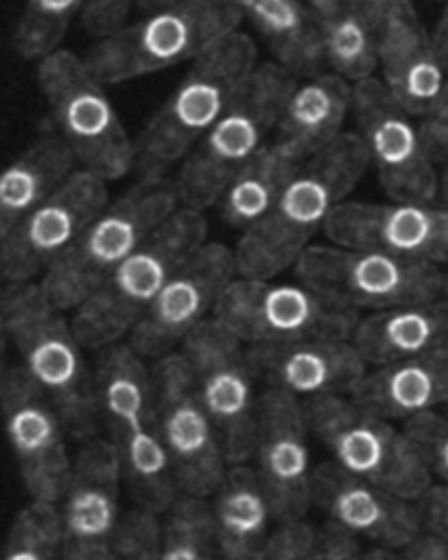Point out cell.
<instances>
[{"label": "cell", "mask_w": 448, "mask_h": 560, "mask_svg": "<svg viewBox=\"0 0 448 560\" xmlns=\"http://www.w3.org/2000/svg\"><path fill=\"white\" fill-rule=\"evenodd\" d=\"M293 74H317L323 52L313 11L304 0H232Z\"/></svg>", "instance_id": "30"}, {"label": "cell", "mask_w": 448, "mask_h": 560, "mask_svg": "<svg viewBox=\"0 0 448 560\" xmlns=\"http://www.w3.org/2000/svg\"><path fill=\"white\" fill-rule=\"evenodd\" d=\"M313 503L319 505L332 525L354 538L376 540L387 549H404L424 532L417 501L358 479L334 462L315 468Z\"/></svg>", "instance_id": "21"}, {"label": "cell", "mask_w": 448, "mask_h": 560, "mask_svg": "<svg viewBox=\"0 0 448 560\" xmlns=\"http://www.w3.org/2000/svg\"><path fill=\"white\" fill-rule=\"evenodd\" d=\"M212 315L243 343L269 346L302 339H352L356 308L306 284L236 276L221 293Z\"/></svg>", "instance_id": "10"}, {"label": "cell", "mask_w": 448, "mask_h": 560, "mask_svg": "<svg viewBox=\"0 0 448 560\" xmlns=\"http://www.w3.org/2000/svg\"><path fill=\"white\" fill-rule=\"evenodd\" d=\"M138 319L140 311L125 302L109 284H103L72 311L70 326L81 348L105 352L122 343Z\"/></svg>", "instance_id": "34"}, {"label": "cell", "mask_w": 448, "mask_h": 560, "mask_svg": "<svg viewBox=\"0 0 448 560\" xmlns=\"http://www.w3.org/2000/svg\"><path fill=\"white\" fill-rule=\"evenodd\" d=\"M350 2L374 26L376 35L385 24H389L402 15L417 13L413 0H350Z\"/></svg>", "instance_id": "43"}, {"label": "cell", "mask_w": 448, "mask_h": 560, "mask_svg": "<svg viewBox=\"0 0 448 560\" xmlns=\"http://www.w3.org/2000/svg\"><path fill=\"white\" fill-rule=\"evenodd\" d=\"M170 2H175V0H140V9H144V11H153V9H160V7H164V4H170Z\"/></svg>", "instance_id": "50"}, {"label": "cell", "mask_w": 448, "mask_h": 560, "mask_svg": "<svg viewBox=\"0 0 448 560\" xmlns=\"http://www.w3.org/2000/svg\"><path fill=\"white\" fill-rule=\"evenodd\" d=\"M37 83L55 131L72 149L79 166L105 182L120 179L135 166V140L85 57L57 48L37 61Z\"/></svg>", "instance_id": "8"}, {"label": "cell", "mask_w": 448, "mask_h": 560, "mask_svg": "<svg viewBox=\"0 0 448 560\" xmlns=\"http://www.w3.org/2000/svg\"><path fill=\"white\" fill-rule=\"evenodd\" d=\"M354 85L337 72H317L295 83L278 120V136L286 151L306 162L343 133L352 114Z\"/></svg>", "instance_id": "26"}, {"label": "cell", "mask_w": 448, "mask_h": 560, "mask_svg": "<svg viewBox=\"0 0 448 560\" xmlns=\"http://www.w3.org/2000/svg\"><path fill=\"white\" fill-rule=\"evenodd\" d=\"M216 534L205 499L181 492L166 510L157 560H214Z\"/></svg>", "instance_id": "33"}, {"label": "cell", "mask_w": 448, "mask_h": 560, "mask_svg": "<svg viewBox=\"0 0 448 560\" xmlns=\"http://www.w3.org/2000/svg\"><path fill=\"white\" fill-rule=\"evenodd\" d=\"M0 418L31 499L59 505L74 464L66 442L68 429L24 368H7L0 374Z\"/></svg>", "instance_id": "15"}, {"label": "cell", "mask_w": 448, "mask_h": 560, "mask_svg": "<svg viewBox=\"0 0 448 560\" xmlns=\"http://www.w3.org/2000/svg\"><path fill=\"white\" fill-rule=\"evenodd\" d=\"M323 61L350 83L374 77L378 68V35L350 0H328L313 7Z\"/></svg>", "instance_id": "31"}, {"label": "cell", "mask_w": 448, "mask_h": 560, "mask_svg": "<svg viewBox=\"0 0 448 560\" xmlns=\"http://www.w3.org/2000/svg\"><path fill=\"white\" fill-rule=\"evenodd\" d=\"M7 326L22 368L52 400L66 429L90 438L98 411L96 385L63 311L46 298L39 282H7Z\"/></svg>", "instance_id": "6"}, {"label": "cell", "mask_w": 448, "mask_h": 560, "mask_svg": "<svg viewBox=\"0 0 448 560\" xmlns=\"http://www.w3.org/2000/svg\"><path fill=\"white\" fill-rule=\"evenodd\" d=\"M240 22L232 0H175L101 37L85 61L105 85L125 83L197 59Z\"/></svg>", "instance_id": "7"}, {"label": "cell", "mask_w": 448, "mask_h": 560, "mask_svg": "<svg viewBox=\"0 0 448 560\" xmlns=\"http://www.w3.org/2000/svg\"><path fill=\"white\" fill-rule=\"evenodd\" d=\"M256 57V42L234 31L192 59L175 92L135 140V168L142 179H162L186 160L249 79L258 66Z\"/></svg>", "instance_id": "2"}, {"label": "cell", "mask_w": 448, "mask_h": 560, "mask_svg": "<svg viewBox=\"0 0 448 560\" xmlns=\"http://www.w3.org/2000/svg\"><path fill=\"white\" fill-rule=\"evenodd\" d=\"M85 4L87 0H26L13 31L15 52L28 61L55 52Z\"/></svg>", "instance_id": "35"}, {"label": "cell", "mask_w": 448, "mask_h": 560, "mask_svg": "<svg viewBox=\"0 0 448 560\" xmlns=\"http://www.w3.org/2000/svg\"><path fill=\"white\" fill-rule=\"evenodd\" d=\"M306 4H308V9H313V7H319V4H323V2H328V0H304Z\"/></svg>", "instance_id": "51"}, {"label": "cell", "mask_w": 448, "mask_h": 560, "mask_svg": "<svg viewBox=\"0 0 448 560\" xmlns=\"http://www.w3.org/2000/svg\"><path fill=\"white\" fill-rule=\"evenodd\" d=\"M306 416L310 431L345 472L409 501H420L433 486V475L411 435L387 418L361 409L345 394L308 398Z\"/></svg>", "instance_id": "9"}, {"label": "cell", "mask_w": 448, "mask_h": 560, "mask_svg": "<svg viewBox=\"0 0 448 560\" xmlns=\"http://www.w3.org/2000/svg\"><path fill=\"white\" fill-rule=\"evenodd\" d=\"M352 343L376 368L448 348V298L374 311L358 319Z\"/></svg>", "instance_id": "27"}, {"label": "cell", "mask_w": 448, "mask_h": 560, "mask_svg": "<svg viewBox=\"0 0 448 560\" xmlns=\"http://www.w3.org/2000/svg\"><path fill=\"white\" fill-rule=\"evenodd\" d=\"M293 85L295 74L280 61L254 68L221 118L181 162L175 179L181 206L205 210L221 201L234 175L278 127Z\"/></svg>", "instance_id": "3"}, {"label": "cell", "mask_w": 448, "mask_h": 560, "mask_svg": "<svg viewBox=\"0 0 448 560\" xmlns=\"http://www.w3.org/2000/svg\"><path fill=\"white\" fill-rule=\"evenodd\" d=\"M402 551L400 560H448V547L426 529Z\"/></svg>", "instance_id": "45"}, {"label": "cell", "mask_w": 448, "mask_h": 560, "mask_svg": "<svg viewBox=\"0 0 448 560\" xmlns=\"http://www.w3.org/2000/svg\"><path fill=\"white\" fill-rule=\"evenodd\" d=\"M306 405L291 392L267 387L258 396V477L280 523L302 521L313 505Z\"/></svg>", "instance_id": "19"}, {"label": "cell", "mask_w": 448, "mask_h": 560, "mask_svg": "<svg viewBox=\"0 0 448 560\" xmlns=\"http://www.w3.org/2000/svg\"><path fill=\"white\" fill-rule=\"evenodd\" d=\"M302 284L354 308H391L444 295V271L385 249L308 245L295 260Z\"/></svg>", "instance_id": "11"}, {"label": "cell", "mask_w": 448, "mask_h": 560, "mask_svg": "<svg viewBox=\"0 0 448 560\" xmlns=\"http://www.w3.org/2000/svg\"><path fill=\"white\" fill-rule=\"evenodd\" d=\"M361 547L358 540L343 532L337 525L323 527L319 534V547H317V560H361Z\"/></svg>", "instance_id": "44"}, {"label": "cell", "mask_w": 448, "mask_h": 560, "mask_svg": "<svg viewBox=\"0 0 448 560\" xmlns=\"http://www.w3.org/2000/svg\"><path fill=\"white\" fill-rule=\"evenodd\" d=\"M179 206L175 182L142 179L107 203L74 245L42 273V291L59 311H74Z\"/></svg>", "instance_id": "5"}, {"label": "cell", "mask_w": 448, "mask_h": 560, "mask_svg": "<svg viewBox=\"0 0 448 560\" xmlns=\"http://www.w3.org/2000/svg\"><path fill=\"white\" fill-rule=\"evenodd\" d=\"M247 357L271 387L291 392L297 398L350 396L367 374V363L352 339L319 337L254 346Z\"/></svg>", "instance_id": "22"}, {"label": "cell", "mask_w": 448, "mask_h": 560, "mask_svg": "<svg viewBox=\"0 0 448 560\" xmlns=\"http://www.w3.org/2000/svg\"><path fill=\"white\" fill-rule=\"evenodd\" d=\"M378 66L382 85L404 112L424 118L433 109L448 66L417 13L402 15L378 31Z\"/></svg>", "instance_id": "24"}, {"label": "cell", "mask_w": 448, "mask_h": 560, "mask_svg": "<svg viewBox=\"0 0 448 560\" xmlns=\"http://www.w3.org/2000/svg\"><path fill=\"white\" fill-rule=\"evenodd\" d=\"M96 396L142 508L166 512L181 488L162 442L153 378L131 343L122 341L101 354Z\"/></svg>", "instance_id": "4"}, {"label": "cell", "mask_w": 448, "mask_h": 560, "mask_svg": "<svg viewBox=\"0 0 448 560\" xmlns=\"http://www.w3.org/2000/svg\"><path fill=\"white\" fill-rule=\"evenodd\" d=\"M7 341H9V326H7V280L0 273V374L9 368L7 365Z\"/></svg>", "instance_id": "46"}, {"label": "cell", "mask_w": 448, "mask_h": 560, "mask_svg": "<svg viewBox=\"0 0 448 560\" xmlns=\"http://www.w3.org/2000/svg\"><path fill=\"white\" fill-rule=\"evenodd\" d=\"M205 236L208 221L203 210L179 206L114 269L105 284L142 315L175 271L205 243Z\"/></svg>", "instance_id": "23"}, {"label": "cell", "mask_w": 448, "mask_h": 560, "mask_svg": "<svg viewBox=\"0 0 448 560\" xmlns=\"http://www.w3.org/2000/svg\"><path fill=\"white\" fill-rule=\"evenodd\" d=\"M361 560H400L393 549H387V547H376L372 551H365Z\"/></svg>", "instance_id": "48"}, {"label": "cell", "mask_w": 448, "mask_h": 560, "mask_svg": "<svg viewBox=\"0 0 448 560\" xmlns=\"http://www.w3.org/2000/svg\"><path fill=\"white\" fill-rule=\"evenodd\" d=\"M444 298H448V271H444Z\"/></svg>", "instance_id": "52"}, {"label": "cell", "mask_w": 448, "mask_h": 560, "mask_svg": "<svg viewBox=\"0 0 448 560\" xmlns=\"http://www.w3.org/2000/svg\"><path fill=\"white\" fill-rule=\"evenodd\" d=\"M304 162L280 142L264 144L229 182L221 197V214L234 228H249L260 221L286 182Z\"/></svg>", "instance_id": "32"}, {"label": "cell", "mask_w": 448, "mask_h": 560, "mask_svg": "<svg viewBox=\"0 0 448 560\" xmlns=\"http://www.w3.org/2000/svg\"><path fill=\"white\" fill-rule=\"evenodd\" d=\"M319 532L302 521L282 523L262 551L260 560H317Z\"/></svg>", "instance_id": "39"}, {"label": "cell", "mask_w": 448, "mask_h": 560, "mask_svg": "<svg viewBox=\"0 0 448 560\" xmlns=\"http://www.w3.org/2000/svg\"><path fill=\"white\" fill-rule=\"evenodd\" d=\"M140 0H87L81 20L90 35L105 37L127 24L133 7Z\"/></svg>", "instance_id": "40"}, {"label": "cell", "mask_w": 448, "mask_h": 560, "mask_svg": "<svg viewBox=\"0 0 448 560\" xmlns=\"http://www.w3.org/2000/svg\"><path fill=\"white\" fill-rule=\"evenodd\" d=\"M424 140L437 162H444L448 155V72L441 88V94L433 109L420 122Z\"/></svg>", "instance_id": "41"}, {"label": "cell", "mask_w": 448, "mask_h": 560, "mask_svg": "<svg viewBox=\"0 0 448 560\" xmlns=\"http://www.w3.org/2000/svg\"><path fill=\"white\" fill-rule=\"evenodd\" d=\"M162 538V521L149 508H135L120 518L114 560H157Z\"/></svg>", "instance_id": "37"}, {"label": "cell", "mask_w": 448, "mask_h": 560, "mask_svg": "<svg viewBox=\"0 0 448 560\" xmlns=\"http://www.w3.org/2000/svg\"><path fill=\"white\" fill-rule=\"evenodd\" d=\"M350 398L387 420H411L448 405V348L400 359L367 372Z\"/></svg>", "instance_id": "25"}, {"label": "cell", "mask_w": 448, "mask_h": 560, "mask_svg": "<svg viewBox=\"0 0 448 560\" xmlns=\"http://www.w3.org/2000/svg\"><path fill=\"white\" fill-rule=\"evenodd\" d=\"M153 387L162 442L179 488L201 499L212 497L229 464L184 352L173 350L157 359Z\"/></svg>", "instance_id": "13"}, {"label": "cell", "mask_w": 448, "mask_h": 560, "mask_svg": "<svg viewBox=\"0 0 448 560\" xmlns=\"http://www.w3.org/2000/svg\"><path fill=\"white\" fill-rule=\"evenodd\" d=\"M181 343L227 464H247L256 453L258 398L243 341L212 315Z\"/></svg>", "instance_id": "12"}, {"label": "cell", "mask_w": 448, "mask_h": 560, "mask_svg": "<svg viewBox=\"0 0 448 560\" xmlns=\"http://www.w3.org/2000/svg\"><path fill=\"white\" fill-rule=\"evenodd\" d=\"M369 155L356 131H343L286 182L271 210L243 230L234 247L240 278L271 280L295 265L339 203L356 188Z\"/></svg>", "instance_id": "1"}, {"label": "cell", "mask_w": 448, "mask_h": 560, "mask_svg": "<svg viewBox=\"0 0 448 560\" xmlns=\"http://www.w3.org/2000/svg\"><path fill=\"white\" fill-rule=\"evenodd\" d=\"M424 529L437 536L448 547V488L433 483L417 501Z\"/></svg>", "instance_id": "42"}, {"label": "cell", "mask_w": 448, "mask_h": 560, "mask_svg": "<svg viewBox=\"0 0 448 560\" xmlns=\"http://www.w3.org/2000/svg\"><path fill=\"white\" fill-rule=\"evenodd\" d=\"M439 197L444 199V203H448V155H446L444 168L439 173Z\"/></svg>", "instance_id": "49"}, {"label": "cell", "mask_w": 448, "mask_h": 560, "mask_svg": "<svg viewBox=\"0 0 448 560\" xmlns=\"http://www.w3.org/2000/svg\"><path fill=\"white\" fill-rule=\"evenodd\" d=\"M76 168L57 131L42 133L0 171V243Z\"/></svg>", "instance_id": "29"}, {"label": "cell", "mask_w": 448, "mask_h": 560, "mask_svg": "<svg viewBox=\"0 0 448 560\" xmlns=\"http://www.w3.org/2000/svg\"><path fill=\"white\" fill-rule=\"evenodd\" d=\"M107 203V182L76 166L0 243L2 278L7 282H33L74 245Z\"/></svg>", "instance_id": "16"}, {"label": "cell", "mask_w": 448, "mask_h": 560, "mask_svg": "<svg viewBox=\"0 0 448 560\" xmlns=\"http://www.w3.org/2000/svg\"><path fill=\"white\" fill-rule=\"evenodd\" d=\"M444 4L446 7L441 11V18H439V22H437V26L431 35H433V44H435L441 61L448 66V0Z\"/></svg>", "instance_id": "47"}, {"label": "cell", "mask_w": 448, "mask_h": 560, "mask_svg": "<svg viewBox=\"0 0 448 560\" xmlns=\"http://www.w3.org/2000/svg\"><path fill=\"white\" fill-rule=\"evenodd\" d=\"M446 413H448V405H446Z\"/></svg>", "instance_id": "54"}, {"label": "cell", "mask_w": 448, "mask_h": 560, "mask_svg": "<svg viewBox=\"0 0 448 560\" xmlns=\"http://www.w3.org/2000/svg\"><path fill=\"white\" fill-rule=\"evenodd\" d=\"M214 534L216 551L223 560H260L271 538L273 510L249 464L229 466L223 483L214 492Z\"/></svg>", "instance_id": "28"}, {"label": "cell", "mask_w": 448, "mask_h": 560, "mask_svg": "<svg viewBox=\"0 0 448 560\" xmlns=\"http://www.w3.org/2000/svg\"><path fill=\"white\" fill-rule=\"evenodd\" d=\"M330 243L352 249H385L406 258L448 265V203L343 201L323 225Z\"/></svg>", "instance_id": "20"}, {"label": "cell", "mask_w": 448, "mask_h": 560, "mask_svg": "<svg viewBox=\"0 0 448 560\" xmlns=\"http://www.w3.org/2000/svg\"><path fill=\"white\" fill-rule=\"evenodd\" d=\"M61 512L57 503L31 499L11 523L0 560H59Z\"/></svg>", "instance_id": "36"}, {"label": "cell", "mask_w": 448, "mask_h": 560, "mask_svg": "<svg viewBox=\"0 0 448 560\" xmlns=\"http://www.w3.org/2000/svg\"><path fill=\"white\" fill-rule=\"evenodd\" d=\"M125 464L114 442L90 438L76 453L61 497L59 560H114Z\"/></svg>", "instance_id": "17"}, {"label": "cell", "mask_w": 448, "mask_h": 560, "mask_svg": "<svg viewBox=\"0 0 448 560\" xmlns=\"http://www.w3.org/2000/svg\"><path fill=\"white\" fill-rule=\"evenodd\" d=\"M404 431L422 451L431 475L448 488V413H420L404 422Z\"/></svg>", "instance_id": "38"}, {"label": "cell", "mask_w": 448, "mask_h": 560, "mask_svg": "<svg viewBox=\"0 0 448 560\" xmlns=\"http://www.w3.org/2000/svg\"><path fill=\"white\" fill-rule=\"evenodd\" d=\"M435 2H446V0H435Z\"/></svg>", "instance_id": "53"}, {"label": "cell", "mask_w": 448, "mask_h": 560, "mask_svg": "<svg viewBox=\"0 0 448 560\" xmlns=\"http://www.w3.org/2000/svg\"><path fill=\"white\" fill-rule=\"evenodd\" d=\"M236 276L234 249L205 241L142 311L131 330V348L144 359L173 352L177 341H184L192 328L208 319Z\"/></svg>", "instance_id": "18"}, {"label": "cell", "mask_w": 448, "mask_h": 560, "mask_svg": "<svg viewBox=\"0 0 448 560\" xmlns=\"http://www.w3.org/2000/svg\"><path fill=\"white\" fill-rule=\"evenodd\" d=\"M352 118L369 164L393 201H435L439 197L437 160L422 127L393 101L382 81L369 77L354 83Z\"/></svg>", "instance_id": "14"}]
</instances>
